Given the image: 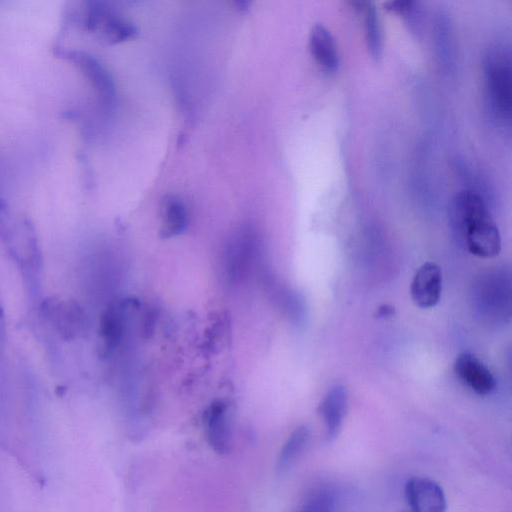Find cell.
<instances>
[{
	"instance_id": "obj_1",
	"label": "cell",
	"mask_w": 512,
	"mask_h": 512,
	"mask_svg": "<svg viewBox=\"0 0 512 512\" xmlns=\"http://www.w3.org/2000/svg\"><path fill=\"white\" fill-rule=\"evenodd\" d=\"M452 222L471 254L481 258L499 254L500 233L480 195L472 191L459 193L453 200Z\"/></svg>"
},
{
	"instance_id": "obj_2",
	"label": "cell",
	"mask_w": 512,
	"mask_h": 512,
	"mask_svg": "<svg viewBox=\"0 0 512 512\" xmlns=\"http://www.w3.org/2000/svg\"><path fill=\"white\" fill-rule=\"evenodd\" d=\"M486 95L492 112L500 120L509 121L511 115L510 59L496 50L487 56L484 65Z\"/></svg>"
},
{
	"instance_id": "obj_3",
	"label": "cell",
	"mask_w": 512,
	"mask_h": 512,
	"mask_svg": "<svg viewBox=\"0 0 512 512\" xmlns=\"http://www.w3.org/2000/svg\"><path fill=\"white\" fill-rule=\"evenodd\" d=\"M86 28L106 43H116L133 38L135 27L110 11L104 4L93 2L87 9Z\"/></svg>"
},
{
	"instance_id": "obj_4",
	"label": "cell",
	"mask_w": 512,
	"mask_h": 512,
	"mask_svg": "<svg viewBox=\"0 0 512 512\" xmlns=\"http://www.w3.org/2000/svg\"><path fill=\"white\" fill-rule=\"evenodd\" d=\"M44 317L65 339L78 336L86 325V315L79 304L57 298H49L42 304Z\"/></svg>"
},
{
	"instance_id": "obj_5",
	"label": "cell",
	"mask_w": 512,
	"mask_h": 512,
	"mask_svg": "<svg viewBox=\"0 0 512 512\" xmlns=\"http://www.w3.org/2000/svg\"><path fill=\"white\" fill-rule=\"evenodd\" d=\"M207 442L219 455H227L232 449V429L229 409L225 402L215 401L205 411L203 417Z\"/></svg>"
},
{
	"instance_id": "obj_6",
	"label": "cell",
	"mask_w": 512,
	"mask_h": 512,
	"mask_svg": "<svg viewBox=\"0 0 512 512\" xmlns=\"http://www.w3.org/2000/svg\"><path fill=\"white\" fill-rule=\"evenodd\" d=\"M405 498L410 512H445L447 503L441 486L430 478L414 477L407 481Z\"/></svg>"
},
{
	"instance_id": "obj_7",
	"label": "cell",
	"mask_w": 512,
	"mask_h": 512,
	"mask_svg": "<svg viewBox=\"0 0 512 512\" xmlns=\"http://www.w3.org/2000/svg\"><path fill=\"white\" fill-rule=\"evenodd\" d=\"M454 371L478 395H489L496 388V380L491 371L473 354H460L454 362Z\"/></svg>"
},
{
	"instance_id": "obj_8",
	"label": "cell",
	"mask_w": 512,
	"mask_h": 512,
	"mask_svg": "<svg viewBox=\"0 0 512 512\" xmlns=\"http://www.w3.org/2000/svg\"><path fill=\"white\" fill-rule=\"evenodd\" d=\"M442 274L434 262H425L416 271L411 282V297L420 308L435 306L441 295Z\"/></svg>"
},
{
	"instance_id": "obj_9",
	"label": "cell",
	"mask_w": 512,
	"mask_h": 512,
	"mask_svg": "<svg viewBox=\"0 0 512 512\" xmlns=\"http://www.w3.org/2000/svg\"><path fill=\"white\" fill-rule=\"evenodd\" d=\"M348 408V393L343 385L333 386L319 405V414L325 426L326 439H335L342 427Z\"/></svg>"
},
{
	"instance_id": "obj_10",
	"label": "cell",
	"mask_w": 512,
	"mask_h": 512,
	"mask_svg": "<svg viewBox=\"0 0 512 512\" xmlns=\"http://www.w3.org/2000/svg\"><path fill=\"white\" fill-rule=\"evenodd\" d=\"M67 57L89 79L102 100L110 104L114 98V84L104 67L94 57L81 51H70Z\"/></svg>"
},
{
	"instance_id": "obj_11",
	"label": "cell",
	"mask_w": 512,
	"mask_h": 512,
	"mask_svg": "<svg viewBox=\"0 0 512 512\" xmlns=\"http://www.w3.org/2000/svg\"><path fill=\"white\" fill-rule=\"evenodd\" d=\"M309 50L316 63L326 72L334 73L339 67V55L335 40L322 24L312 27L309 35Z\"/></svg>"
},
{
	"instance_id": "obj_12",
	"label": "cell",
	"mask_w": 512,
	"mask_h": 512,
	"mask_svg": "<svg viewBox=\"0 0 512 512\" xmlns=\"http://www.w3.org/2000/svg\"><path fill=\"white\" fill-rule=\"evenodd\" d=\"M124 307L113 303L105 310L100 321V339L104 351L109 352L120 342L124 330Z\"/></svg>"
},
{
	"instance_id": "obj_13",
	"label": "cell",
	"mask_w": 512,
	"mask_h": 512,
	"mask_svg": "<svg viewBox=\"0 0 512 512\" xmlns=\"http://www.w3.org/2000/svg\"><path fill=\"white\" fill-rule=\"evenodd\" d=\"M161 215L164 236H176L185 231L187 211L181 199L173 195L164 197L161 204Z\"/></svg>"
},
{
	"instance_id": "obj_14",
	"label": "cell",
	"mask_w": 512,
	"mask_h": 512,
	"mask_svg": "<svg viewBox=\"0 0 512 512\" xmlns=\"http://www.w3.org/2000/svg\"><path fill=\"white\" fill-rule=\"evenodd\" d=\"M310 438V430L306 425L295 428L283 444L276 462L278 472L287 471L300 457Z\"/></svg>"
},
{
	"instance_id": "obj_15",
	"label": "cell",
	"mask_w": 512,
	"mask_h": 512,
	"mask_svg": "<svg viewBox=\"0 0 512 512\" xmlns=\"http://www.w3.org/2000/svg\"><path fill=\"white\" fill-rule=\"evenodd\" d=\"M357 9L363 15L365 38L370 54L375 59L382 54V31L377 11L372 3H356Z\"/></svg>"
},
{
	"instance_id": "obj_16",
	"label": "cell",
	"mask_w": 512,
	"mask_h": 512,
	"mask_svg": "<svg viewBox=\"0 0 512 512\" xmlns=\"http://www.w3.org/2000/svg\"><path fill=\"white\" fill-rule=\"evenodd\" d=\"M292 512H335L332 495L318 490L307 495Z\"/></svg>"
},
{
	"instance_id": "obj_17",
	"label": "cell",
	"mask_w": 512,
	"mask_h": 512,
	"mask_svg": "<svg viewBox=\"0 0 512 512\" xmlns=\"http://www.w3.org/2000/svg\"><path fill=\"white\" fill-rule=\"evenodd\" d=\"M8 209L6 203L0 199V234L7 229Z\"/></svg>"
},
{
	"instance_id": "obj_18",
	"label": "cell",
	"mask_w": 512,
	"mask_h": 512,
	"mask_svg": "<svg viewBox=\"0 0 512 512\" xmlns=\"http://www.w3.org/2000/svg\"><path fill=\"white\" fill-rule=\"evenodd\" d=\"M393 307H389L384 305L382 308H379L378 315L379 316H390L392 315Z\"/></svg>"
}]
</instances>
